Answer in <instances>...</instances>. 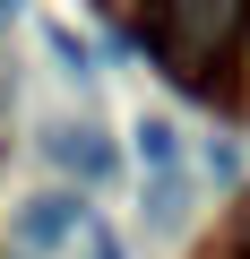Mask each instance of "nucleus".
I'll list each match as a JSON object with an SVG mask.
<instances>
[{
    "instance_id": "f257e3e1",
    "label": "nucleus",
    "mask_w": 250,
    "mask_h": 259,
    "mask_svg": "<svg viewBox=\"0 0 250 259\" xmlns=\"http://www.w3.org/2000/svg\"><path fill=\"white\" fill-rule=\"evenodd\" d=\"M9 233H18L26 259H43V250H78V242H95V216H86L78 190H35V199L9 216Z\"/></svg>"
},
{
    "instance_id": "f03ea898",
    "label": "nucleus",
    "mask_w": 250,
    "mask_h": 259,
    "mask_svg": "<svg viewBox=\"0 0 250 259\" xmlns=\"http://www.w3.org/2000/svg\"><path fill=\"white\" fill-rule=\"evenodd\" d=\"M43 156L69 164L78 182H104V173H112V147H104L95 121H43Z\"/></svg>"
},
{
    "instance_id": "7ed1b4c3",
    "label": "nucleus",
    "mask_w": 250,
    "mask_h": 259,
    "mask_svg": "<svg viewBox=\"0 0 250 259\" xmlns=\"http://www.w3.org/2000/svg\"><path fill=\"white\" fill-rule=\"evenodd\" d=\"M130 139H138V156H147L156 173H173V121H138Z\"/></svg>"
},
{
    "instance_id": "20e7f679",
    "label": "nucleus",
    "mask_w": 250,
    "mask_h": 259,
    "mask_svg": "<svg viewBox=\"0 0 250 259\" xmlns=\"http://www.w3.org/2000/svg\"><path fill=\"white\" fill-rule=\"evenodd\" d=\"M52 61H61V69H69V78H86V52H78V44H69V26H52Z\"/></svg>"
},
{
    "instance_id": "39448f33",
    "label": "nucleus",
    "mask_w": 250,
    "mask_h": 259,
    "mask_svg": "<svg viewBox=\"0 0 250 259\" xmlns=\"http://www.w3.org/2000/svg\"><path fill=\"white\" fill-rule=\"evenodd\" d=\"M95 259H121V242H104V233H95Z\"/></svg>"
},
{
    "instance_id": "423d86ee",
    "label": "nucleus",
    "mask_w": 250,
    "mask_h": 259,
    "mask_svg": "<svg viewBox=\"0 0 250 259\" xmlns=\"http://www.w3.org/2000/svg\"><path fill=\"white\" fill-rule=\"evenodd\" d=\"M0 9H18V0H0Z\"/></svg>"
},
{
    "instance_id": "0eeeda50",
    "label": "nucleus",
    "mask_w": 250,
    "mask_h": 259,
    "mask_svg": "<svg viewBox=\"0 0 250 259\" xmlns=\"http://www.w3.org/2000/svg\"><path fill=\"white\" fill-rule=\"evenodd\" d=\"M18 259H26V250H18Z\"/></svg>"
}]
</instances>
